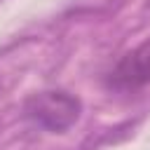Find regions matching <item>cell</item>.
Masks as SVG:
<instances>
[{"label": "cell", "mask_w": 150, "mask_h": 150, "mask_svg": "<svg viewBox=\"0 0 150 150\" xmlns=\"http://www.w3.org/2000/svg\"><path fill=\"white\" fill-rule=\"evenodd\" d=\"M150 82V38L127 52L115 70L110 73V84L115 89H138Z\"/></svg>", "instance_id": "7a4b0ae2"}, {"label": "cell", "mask_w": 150, "mask_h": 150, "mask_svg": "<svg viewBox=\"0 0 150 150\" xmlns=\"http://www.w3.org/2000/svg\"><path fill=\"white\" fill-rule=\"evenodd\" d=\"M80 110L82 103L77 96L68 91H54V89L33 94L23 105L26 117L52 134H61L68 127H73L80 117Z\"/></svg>", "instance_id": "6da1fadb"}]
</instances>
